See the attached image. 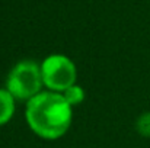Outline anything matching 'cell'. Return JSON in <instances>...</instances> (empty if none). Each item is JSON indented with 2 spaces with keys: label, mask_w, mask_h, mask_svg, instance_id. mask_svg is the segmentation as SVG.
<instances>
[{
  "label": "cell",
  "mask_w": 150,
  "mask_h": 148,
  "mask_svg": "<svg viewBox=\"0 0 150 148\" xmlns=\"http://www.w3.org/2000/svg\"><path fill=\"white\" fill-rule=\"evenodd\" d=\"M28 128L44 141L63 138L73 122V107L61 93L44 90L25 105Z\"/></svg>",
  "instance_id": "cell-1"
},
{
  "label": "cell",
  "mask_w": 150,
  "mask_h": 148,
  "mask_svg": "<svg viewBox=\"0 0 150 148\" xmlns=\"http://www.w3.org/2000/svg\"><path fill=\"white\" fill-rule=\"evenodd\" d=\"M16 110V100L4 89L0 87V128L7 125Z\"/></svg>",
  "instance_id": "cell-4"
},
{
  "label": "cell",
  "mask_w": 150,
  "mask_h": 148,
  "mask_svg": "<svg viewBox=\"0 0 150 148\" xmlns=\"http://www.w3.org/2000/svg\"><path fill=\"white\" fill-rule=\"evenodd\" d=\"M134 126H136V131L140 137L150 140V110L139 115V118L136 119Z\"/></svg>",
  "instance_id": "cell-6"
},
{
  "label": "cell",
  "mask_w": 150,
  "mask_h": 148,
  "mask_svg": "<svg viewBox=\"0 0 150 148\" xmlns=\"http://www.w3.org/2000/svg\"><path fill=\"white\" fill-rule=\"evenodd\" d=\"M41 74L45 90L63 93L77 80L74 61L64 54H50L41 61Z\"/></svg>",
  "instance_id": "cell-3"
},
{
  "label": "cell",
  "mask_w": 150,
  "mask_h": 148,
  "mask_svg": "<svg viewBox=\"0 0 150 148\" xmlns=\"http://www.w3.org/2000/svg\"><path fill=\"white\" fill-rule=\"evenodd\" d=\"M64 99L67 100V103L71 106V107H76L79 105H82L86 99V90L80 86V84H73L71 87H69L67 90H64L61 93Z\"/></svg>",
  "instance_id": "cell-5"
},
{
  "label": "cell",
  "mask_w": 150,
  "mask_h": 148,
  "mask_svg": "<svg viewBox=\"0 0 150 148\" xmlns=\"http://www.w3.org/2000/svg\"><path fill=\"white\" fill-rule=\"evenodd\" d=\"M4 89L16 102H29L44 92V81L41 74V62L34 60L18 61L6 76Z\"/></svg>",
  "instance_id": "cell-2"
}]
</instances>
